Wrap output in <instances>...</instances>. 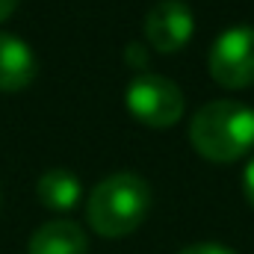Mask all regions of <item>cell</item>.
<instances>
[{"label":"cell","mask_w":254,"mask_h":254,"mask_svg":"<svg viewBox=\"0 0 254 254\" xmlns=\"http://www.w3.org/2000/svg\"><path fill=\"white\" fill-rule=\"evenodd\" d=\"M18 3H21V0H0V21H6V18L18 9Z\"/></svg>","instance_id":"cell-12"},{"label":"cell","mask_w":254,"mask_h":254,"mask_svg":"<svg viewBox=\"0 0 254 254\" xmlns=\"http://www.w3.org/2000/svg\"><path fill=\"white\" fill-rule=\"evenodd\" d=\"M36 195L51 210H71V207H77V201L83 195V187H80V181H77L74 172H68V169H51V172H45L39 178Z\"/></svg>","instance_id":"cell-8"},{"label":"cell","mask_w":254,"mask_h":254,"mask_svg":"<svg viewBox=\"0 0 254 254\" xmlns=\"http://www.w3.org/2000/svg\"><path fill=\"white\" fill-rule=\"evenodd\" d=\"M192 148L213 163H234L254 145V110L240 101H210L190 125Z\"/></svg>","instance_id":"cell-1"},{"label":"cell","mask_w":254,"mask_h":254,"mask_svg":"<svg viewBox=\"0 0 254 254\" xmlns=\"http://www.w3.org/2000/svg\"><path fill=\"white\" fill-rule=\"evenodd\" d=\"M151 210V190L133 172H116L104 178L86 201L89 225L101 237H127L133 234Z\"/></svg>","instance_id":"cell-2"},{"label":"cell","mask_w":254,"mask_h":254,"mask_svg":"<svg viewBox=\"0 0 254 254\" xmlns=\"http://www.w3.org/2000/svg\"><path fill=\"white\" fill-rule=\"evenodd\" d=\"M127 110L136 122L154 127V130H163V127H172L181 122L184 95L172 80L142 74L127 86Z\"/></svg>","instance_id":"cell-3"},{"label":"cell","mask_w":254,"mask_h":254,"mask_svg":"<svg viewBox=\"0 0 254 254\" xmlns=\"http://www.w3.org/2000/svg\"><path fill=\"white\" fill-rule=\"evenodd\" d=\"M89 252V240L83 234L80 225L57 219V222H45L33 237L27 254H86Z\"/></svg>","instance_id":"cell-7"},{"label":"cell","mask_w":254,"mask_h":254,"mask_svg":"<svg viewBox=\"0 0 254 254\" xmlns=\"http://www.w3.org/2000/svg\"><path fill=\"white\" fill-rule=\"evenodd\" d=\"M195 21L184 0H163L145 18V36L160 54H178L192 39Z\"/></svg>","instance_id":"cell-5"},{"label":"cell","mask_w":254,"mask_h":254,"mask_svg":"<svg viewBox=\"0 0 254 254\" xmlns=\"http://www.w3.org/2000/svg\"><path fill=\"white\" fill-rule=\"evenodd\" d=\"M210 77L225 89L254 83V27H228L210 48Z\"/></svg>","instance_id":"cell-4"},{"label":"cell","mask_w":254,"mask_h":254,"mask_svg":"<svg viewBox=\"0 0 254 254\" xmlns=\"http://www.w3.org/2000/svg\"><path fill=\"white\" fill-rule=\"evenodd\" d=\"M125 54H127V65L130 68H148V51L139 42H130Z\"/></svg>","instance_id":"cell-9"},{"label":"cell","mask_w":254,"mask_h":254,"mask_svg":"<svg viewBox=\"0 0 254 254\" xmlns=\"http://www.w3.org/2000/svg\"><path fill=\"white\" fill-rule=\"evenodd\" d=\"M243 192H246L249 204L254 207V157L249 160V166H246V175H243Z\"/></svg>","instance_id":"cell-11"},{"label":"cell","mask_w":254,"mask_h":254,"mask_svg":"<svg viewBox=\"0 0 254 254\" xmlns=\"http://www.w3.org/2000/svg\"><path fill=\"white\" fill-rule=\"evenodd\" d=\"M178 254H234V252H228L219 243H198V246H190V249H184V252H178Z\"/></svg>","instance_id":"cell-10"},{"label":"cell","mask_w":254,"mask_h":254,"mask_svg":"<svg viewBox=\"0 0 254 254\" xmlns=\"http://www.w3.org/2000/svg\"><path fill=\"white\" fill-rule=\"evenodd\" d=\"M36 77V54L27 42L0 33V92L27 89Z\"/></svg>","instance_id":"cell-6"}]
</instances>
